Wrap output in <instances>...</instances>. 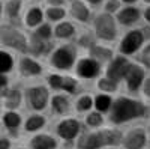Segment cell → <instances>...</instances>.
Returning <instances> with one entry per match:
<instances>
[{"instance_id": "cell-1", "label": "cell", "mask_w": 150, "mask_h": 149, "mask_svg": "<svg viewBox=\"0 0 150 149\" xmlns=\"http://www.w3.org/2000/svg\"><path fill=\"white\" fill-rule=\"evenodd\" d=\"M144 115H146V107L141 103L132 101L128 98H120L112 104L110 119L114 123H123L135 118H141Z\"/></svg>"}, {"instance_id": "cell-2", "label": "cell", "mask_w": 150, "mask_h": 149, "mask_svg": "<svg viewBox=\"0 0 150 149\" xmlns=\"http://www.w3.org/2000/svg\"><path fill=\"white\" fill-rule=\"evenodd\" d=\"M0 41L9 47L18 48L20 51H26L27 50L24 36L18 30L12 29V27H0Z\"/></svg>"}, {"instance_id": "cell-3", "label": "cell", "mask_w": 150, "mask_h": 149, "mask_svg": "<svg viewBox=\"0 0 150 149\" xmlns=\"http://www.w3.org/2000/svg\"><path fill=\"white\" fill-rule=\"evenodd\" d=\"M95 24H96V33L99 38L107 39V41L116 38V26H114V21H112L111 15L108 14L99 15Z\"/></svg>"}, {"instance_id": "cell-4", "label": "cell", "mask_w": 150, "mask_h": 149, "mask_svg": "<svg viewBox=\"0 0 150 149\" xmlns=\"http://www.w3.org/2000/svg\"><path fill=\"white\" fill-rule=\"evenodd\" d=\"M146 131L143 128L131 130L125 137H122L125 149H143L146 146Z\"/></svg>"}, {"instance_id": "cell-5", "label": "cell", "mask_w": 150, "mask_h": 149, "mask_svg": "<svg viewBox=\"0 0 150 149\" xmlns=\"http://www.w3.org/2000/svg\"><path fill=\"white\" fill-rule=\"evenodd\" d=\"M74 57H75V50L72 47H62L53 54L51 62H53V65L56 68L68 69L74 63Z\"/></svg>"}, {"instance_id": "cell-6", "label": "cell", "mask_w": 150, "mask_h": 149, "mask_svg": "<svg viewBox=\"0 0 150 149\" xmlns=\"http://www.w3.org/2000/svg\"><path fill=\"white\" fill-rule=\"evenodd\" d=\"M57 134L63 140H74L80 134V123L75 119H65L57 125Z\"/></svg>"}, {"instance_id": "cell-7", "label": "cell", "mask_w": 150, "mask_h": 149, "mask_svg": "<svg viewBox=\"0 0 150 149\" xmlns=\"http://www.w3.org/2000/svg\"><path fill=\"white\" fill-rule=\"evenodd\" d=\"M143 39H144V36L141 35V32H131V33H128V36L120 44L122 53H125V54L134 53L135 50H138L141 47Z\"/></svg>"}, {"instance_id": "cell-8", "label": "cell", "mask_w": 150, "mask_h": 149, "mask_svg": "<svg viewBox=\"0 0 150 149\" xmlns=\"http://www.w3.org/2000/svg\"><path fill=\"white\" fill-rule=\"evenodd\" d=\"M30 104L35 110H42L45 108L47 103H48V91L45 88H33L27 91Z\"/></svg>"}, {"instance_id": "cell-9", "label": "cell", "mask_w": 150, "mask_h": 149, "mask_svg": "<svg viewBox=\"0 0 150 149\" xmlns=\"http://www.w3.org/2000/svg\"><path fill=\"white\" fill-rule=\"evenodd\" d=\"M123 76L126 77V80H128L129 89H131V91H137V89L140 88V84H141L143 78H144V72H143V69H141L140 66L131 65V63H129Z\"/></svg>"}, {"instance_id": "cell-10", "label": "cell", "mask_w": 150, "mask_h": 149, "mask_svg": "<svg viewBox=\"0 0 150 149\" xmlns=\"http://www.w3.org/2000/svg\"><path fill=\"white\" fill-rule=\"evenodd\" d=\"M128 60L125 59V57H117V59H114L111 62V65L108 66V80H111V81H117V80H120L122 77H123V74H125V71H126V68H128Z\"/></svg>"}, {"instance_id": "cell-11", "label": "cell", "mask_w": 150, "mask_h": 149, "mask_svg": "<svg viewBox=\"0 0 150 149\" xmlns=\"http://www.w3.org/2000/svg\"><path fill=\"white\" fill-rule=\"evenodd\" d=\"M78 146H80V149H99V148H104V140H102L101 131L84 134L78 142Z\"/></svg>"}, {"instance_id": "cell-12", "label": "cell", "mask_w": 150, "mask_h": 149, "mask_svg": "<svg viewBox=\"0 0 150 149\" xmlns=\"http://www.w3.org/2000/svg\"><path fill=\"white\" fill-rule=\"evenodd\" d=\"M78 74L84 78H92L95 77L98 71H99V65L96 60H92V59H83L80 63H78Z\"/></svg>"}, {"instance_id": "cell-13", "label": "cell", "mask_w": 150, "mask_h": 149, "mask_svg": "<svg viewBox=\"0 0 150 149\" xmlns=\"http://www.w3.org/2000/svg\"><path fill=\"white\" fill-rule=\"evenodd\" d=\"M32 149H56L57 142L48 134H38L30 142Z\"/></svg>"}, {"instance_id": "cell-14", "label": "cell", "mask_w": 150, "mask_h": 149, "mask_svg": "<svg viewBox=\"0 0 150 149\" xmlns=\"http://www.w3.org/2000/svg\"><path fill=\"white\" fill-rule=\"evenodd\" d=\"M102 134V140H104V146H117L122 143V133L117 130H104L101 131Z\"/></svg>"}, {"instance_id": "cell-15", "label": "cell", "mask_w": 150, "mask_h": 149, "mask_svg": "<svg viewBox=\"0 0 150 149\" xmlns=\"http://www.w3.org/2000/svg\"><path fill=\"white\" fill-rule=\"evenodd\" d=\"M137 20H138V11L135 8H126L119 14V21L123 24H132Z\"/></svg>"}, {"instance_id": "cell-16", "label": "cell", "mask_w": 150, "mask_h": 149, "mask_svg": "<svg viewBox=\"0 0 150 149\" xmlns=\"http://www.w3.org/2000/svg\"><path fill=\"white\" fill-rule=\"evenodd\" d=\"M21 71L26 76H36V74L41 72V66L30 59H23L21 60Z\"/></svg>"}, {"instance_id": "cell-17", "label": "cell", "mask_w": 150, "mask_h": 149, "mask_svg": "<svg viewBox=\"0 0 150 149\" xmlns=\"http://www.w3.org/2000/svg\"><path fill=\"white\" fill-rule=\"evenodd\" d=\"M72 15L81 21H86L89 18V11H87V8L81 2H74L72 3Z\"/></svg>"}, {"instance_id": "cell-18", "label": "cell", "mask_w": 150, "mask_h": 149, "mask_svg": "<svg viewBox=\"0 0 150 149\" xmlns=\"http://www.w3.org/2000/svg\"><path fill=\"white\" fill-rule=\"evenodd\" d=\"M45 125V119L42 116H30L26 122V131H38L39 128H42Z\"/></svg>"}, {"instance_id": "cell-19", "label": "cell", "mask_w": 150, "mask_h": 149, "mask_svg": "<svg viewBox=\"0 0 150 149\" xmlns=\"http://www.w3.org/2000/svg\"><path fill=\"white\" fill-rule=\"evenodd\" d=\"M21 122L20 115H17L15 111H8V113L3 116V123L9 128V130H15Z\"/></svg>"}, {"instance_id": "cell-20", "label": "cell", "mask_w": 150, "mask_h": 149, "mask_svg": "<svg viewBox=\"0 0 150 149\" xmlns=\"http://www.w3.org/2000/svg\"><path fill=\"white\" fill-rule=\"evenodd\" d=\"M53 107L56 108L57 113H66L69 108V103L63 96H54L53 98Z\"/></svg>"}, {"instance_id": "cell-21", "label": "cell", "mask_w": 150, "mask_h": 149, "mask_svg": "<svg viewBox=\"0 0 150 149\" xmlns=\"http://www.w3.org/2000/svg\"><path fill=\"white\" fill-rule=\"evenodd\" d=\"M20 101H21L20 92H18V91H11V92L8 93V96H6L5 106H6L8 108H15V107L20 104Z\"/></svg>"}, {"instance_id": "cell-22", "label": "cell", "mask_w": 150, "mask_h": 149, "mask_svg": "<svg viewBox=\"0 0 150 149\" xmlns=\"http://www.w3.org/2000/svg\"><path fill=\"white\" fill-rule=\"evenodd\" d=\"M41 20H42V12H41V9H38V8L30 9V12L27 14V18H26L29 26H36Z\"/></svg>"}, {"instance_id": "cell-23", "label": "cell", "mask_w": 150, "mask_h": 149, "mask_svg": "<svg viewBox=\"0 0 150 149\" xmlns=\"http://www.w3.org/2000/svg\"><path fill=\"white\" fill-rule=\"evenodd\" d=\"M95 106H96V108L99 111H107L110 108V106H111V99L107 95H99L96 98V101H95Z\"/></svg>"}, {"instance_id": "cell-24", "label": "cell", "mask_w": 150, "mask_h": 149, "mask_svg": "<svg viewBox=\"0 0 150 149\" xmlns=\"http://www.w3.org/2000/svg\"><path fill=\"white\" fill-rule=\"evenodd\" d=\"M74 33V27L71 26L69 23H63V24H59V27L56 29V35L59 38H68Z\"/></svg>"}, {"instance_id": "cell-25", "label": "cell", "mask_w": 150, "mask_h": 149, "mask_svg": "<svg viewBox=\"0 0 150 149\" xmlns=\"http://www.w3.org/2000/svg\"><path fill=\"white\" fill-rule=\"evenodd\" d=\"M12 68V57L8 53L0 51V72H6Z\"/></svg>"}, {"instance_id": "cell-26", "label": "cell", "mask_w": 150, "mask_h": 149, "mask_svg": "<svg viewBox=\"0 0 150 149\" xmlns=\"http://www.w3.org/2000/svg\"><path fill=\"white\" fill-rule=\"evenodd\" d=\"M92 54L95 57H98L99 60H108L111 57V51L107 48H102V47H99V48H93L92 50Z\"/></svg>"}, {"instance_id": "cell-27", "label": "cell", "mask_w": 150, "mask_h": 149, "mask_svg": "<svg viewBox=\"0 0 150 149\" xmlns=\"http://www.w3.org/2000/svg\"><path fill=\"white\" fill-rule=\"evenodd\" d=\"M86 122H87V125H89V127H99L102 123V116L99 115V111H98V113H90L89 116H87Z\"/></svg>"}, {"instance_id": "cell-28", "label": "cell", "mask_w": 150, "mask_h": 149, "mask_svg": "<svg viewBox=\"0 0 150 149\" xmlns=\"http://www.w3.org/2000/svg\"><path fill=\"white\" fill-rule=\"evenodd\" d=\"M92 104H93L92 98H90L89 95H86V96H81V98H80V101H78V104H77V108H78L80 111H86V110H89V108L92 107Z\"/></svg>"}, {"instance_id": "cell-29", "label": "cell", "mask_w": 150, "mask_h": 149, "mask_svg": "<svg viewBox=\"0 0 150 149\" xmlns=\"http://www.w3.org/2000/svg\"><path fill=\"white\" fill-rule=\"evenodd\" d=\"M20 6H21V2H20V0H11V2L8 3V8H6L8 14H9L11 17L17 15V14H18V9H20Z\"/></svg>"}, {"instance_id": "cell-30", "label": "cell", "mask_w": 150, "mask_h": 149, "mask_svg": "<svg viewBox=\"0 0 150 149\" xmlns=\"http://www.w3.org/2000/svg\"><path fill=\"white\" fill-rule=\"evenodd\" d=\"M98 86H99V88H101L102 91H107V92H112V91H116V84H114V81L107 80V78L99 80Z\"/></svg>"}, {"instance_id": "cell-31", "label": "cell", "mask_w": 150, "mask_h": 149, "mask_svg": "<svg viewBox=\"0 0 150 149\" xmlns=\"http://www.w3.org/2000/svg\"><path fill=\"white\" fill-rule=\"evenodd\" d=\"M36 38H42V39H47V38H50L51 36V29H50V26H47V24H44L42 27H39L38 29V32H36Z\"/></svg>"}, {"instance_id": "cell-32", "label": "cell", "mask_w": 150, "mask_h": 149, "mask_svg": "<svg viewBox=\"0 0 150 149\" xmlns=\"http://www.w3.org/2000/svg\"><path fill=\"white\" fill-rule=\"evenodd\" d=\"M75 80H72V78H62V81H60V88H63V89H66L68 92H74V89H75Z\"/></svg>"}, {"instance_id": "cell-33", "label": "cell", "mask_w": 150, "mask_h": 149, "mask_svg": "<svg viewBox=\"0 0 150 149\" xmlns=\"http://www.w3.org/2000/svg\"><path fill=\"white\" fill-rule=\"evenodd\" d=\"M63 15H65V11L63 9H59V8L48 9V17L51 18V20H60Z\"/></svg>"}, {"instance_id": "cell-34", "label": "cell", "mask_w": 150, "mask_h": 149, "mask_svg": "<svg viewBox=\"0 0 150 149\" xmlns=\"http://www.w3.org/2000/svg\"><path fill=\"white\" fill-rule=\"evenodd\" d=\"M48 81H50V84H51L54 89H59V88H60V81H62V77H59V76H51V77L48 78Z\"/></svg>"}, {"instance_id": "cell-35", "label": "cell", "mask_w": 150, "mask_h": 149, "mask_svg": "<svg viewBox=\"0 0 150 149\" xmlns=\"http://www.w3.org/2000/svg\"><path fill=\"white\" fill-rule=\"evenodd\" d=\"M117 9H119V2H117V0H111V2L107 5V11L108 12H114Z\"/></svg>"}, {"instance_id": "cell-36", "label": "cell", "mask_w": 150, "mask_h": 149, "mask_svg": "<svg viewBox=\"0 0 150 149\" xmlns=\"http://www.w3.org/2000/svg\"><path fill=\"white\" fill-rule=\"evenodd\" d=\"M0 149H11V142L8 139H0Z\"/></svg>"}, {"instance_id": "cell-37", "label": "cell", "mask_w": 150, "mask_h": 149, "mask_svg": "<svg viewBox=\"0 0 150 149\" xmlns=\"http://www.w3.org/2000/svg\"><path fill=\"white\" fill-rule=\"evenodd\" d=\"M143 59H144L143 62H144V63H146V65L149 66V48H147L146 51H144V56H143Z\"/></svg>"}, {"instance_id": "cell-38", "label": "cell", "mask_w": 150, "mask_h": 149, "mask_svg": "<svg viewBox=\"0 0 150 149\" xmlns=\"http://www.w3.org/2000/svg\"><path fill=\"white\" fill-rule=\"evenodd\" d=\"M5 84H6V77L0 74V88H2V86H5Z\"/></svg>"}, {"instance_id": "cell-39", "label": "cell", "mask_w": 150, "mask_h": 149, "mask_svg": "<svg viewBox=\"0 0 150 149\" xmlns=\"http://www.w3.org/2000/svg\"><path fill=\"white\" fill-rule=\"evenodd\" d=\"M144 93L149 96V93H150V91H149V78H147V81H146V86H144Z\"/></svg>"}, {"instance_id": "cell-40", "label": "cell", "mask_w": 150, "mask_h": 149, "mask_svg": "<svg viewBox=\"0 0 150 149\" xmlns=\"http://www.w3.org/2000/svg\"><path fill=\"white\" fill-rule=\"evenodd\" d=\"M51 5H60V3H63V0H48Z\"/></svg>"}, {"instance_id": "cell-41", "label": "cell", "mask_w": 150, "mask_h": 149, "mask_svg": "<svg viewBox=\"0 0 150 149\" xmlns=\"http://www.w3.org/2000/svg\"><path fill=\"white\" fill-rule=\"evenodd\" d=\"M81 44H92V39L90 38H83L81 39Z\"/></svg>"}, {"instance_id": "cell-42", "label": "cell", "mask_w": 150, "mask_h": 149, "mask_svg": "<svg viewBox=\"0 0 150 149\" xmlns=\"http://www.w3.org/2000/svg\"><path fill=\"white\" fill-rule=\"evenodd\" d=\"M144 15H146V18H147V21H149V20H150V11H149V9L146 11V14H144Z\"/></svg>"}, {"instance_id": "cell-43", "label": "cell", "mask_w": 150, "mask_h": 149, "mask_svg": "<svg viewBox=\"0 0 150 149\" xmlns=\"http://www.w3.org/2000/svg\"><path fill=\"white\" fill-rule=\"evenodd\" d=\"M89 2H90V3H99L101 0H89Z\"/></svg>"}, {"instance_id": "cell-44", "label": "cell", "mask_w": 150, "mask_h": 149, "mask_svg": "<svg viewBox=\"0 0 150 149\" xmlns=\"http://www.w3.org/2000/svg\"><path fill=\"white\" fill-rule=\"evenodd\" d=\"M125 2H128V3H131V2H135V0H125Z\"/></svg>"}, {"instance_id": "cell-45", "label": "cell", "mask_w": 150, "mask_h": 149, "mask_svg": "<svg viewBox=\"0 0 150 149\" xmlns=\"http://www.w3.org/2000/svg\"><path fill=\"white\" fill-rule=\"evenodd\" d=\"M107 149H116V148H107Z\"/></svg>"}, {"instance_id": "cell-46", "label": "cell", "mask_w": 150, "mask_h": 149, "mask_svg": "<svg viewBox=\"0 0 150 149\" xmlns=\"http://www.w3.org/2000/svg\"><path fill=\"white\" fill-rule=\"evenodd\" d=\"M146 2H147V3H149V2H150V0H146Z\"/></svg>"}]
</instances>
